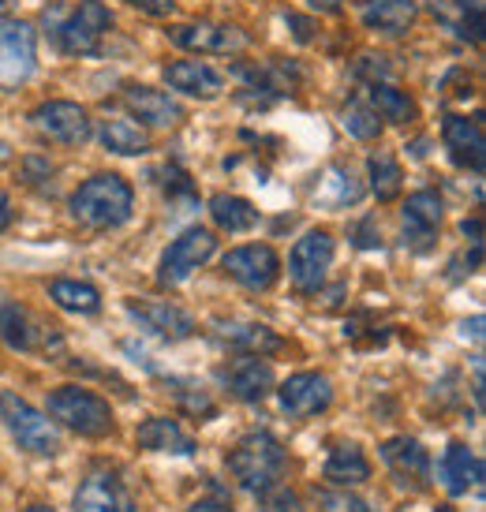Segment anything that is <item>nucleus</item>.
Returning <instances> with one entry per match:
<instances>
[{"label":"nucleus","instance_id":"7c9ffc66","mask_svg":"<svg viewBox=\"0 0 486 512\" xmlns=\"http://www.w3.org/2000/svg\"><path fill=\"white\" fill-rule=\"evenodd\" d=\"M49 299L72 314H98L101 311V292L86 281H53Z\"/></svg>","mask_w":486,"mask_h":512},{"label":"nucleus","instance_id":"6ab92c4d","mask_svg":"<svg viewBox=\"0 0 486 512\" xmlns=\"http://www.w3.org/2000/svg\"><path fill=\"white\" fill-rule=\"evenodd\" d=\"M165 83H169L172 90L187 94V98H199V101H214V98H221V90H225L221 72H214V68L202 64V60H172V64H165Z\"/></svg>","mask_w":486,"mask_h":512},{"label":"nucleus","instance_id":"bb28decb","mask_svg":"<svg viewBox=\"0 0 486 512\" xmlns=\"http://www.w3.org/2000/svg\"><path fill=\"white\" fill-rule=\"evenodd\" d=\"M101 146L113 150V154L135 157V154H146V150H150V135H146L143 124L113 116V120L101 124Z\"/></svg>","mask_w":486,"mask_h":512},{"label":"nucleus","instance_id":"9d476101","mask_svg":"<svg viewBox=\"0 0 486 512\" xmlns=\"http://www.w3.org/2000/svg\"><path fill=\"white\" fill-rule=\"evenodd\" d=\"M221 270L251 292H266L281 277V258L266 243H247V247H232L229 255L221 258Z\"/></svg>","mask_w":486,"mask_h":512},{"label":"nucleus","instance_id":"c03bdc74","mask_svg":"<svg viewBox=\"0 0 486 512\" xmlns=\"http://www.w3.org/2000/svg\"><path fill=\"white\" fill-rule=\"evenodd\" d=\"M8 8H12V0H0V19L8 15Z\"/></svg>","mask_w":486,"mask_h":512},{"label":"nucleus","instance_id":"4c0bfd02","mask_svg":"<svg viewBox=\"0 0 486 512\" xmlns=\"http://www.w3.org/2000/svg\"><path fill=\"white\" fill-rule=\"evenodd\" d=\"M128 4L146 15H169L172 8H176V0H128Z\"/></svg>","mask_w":486,"mask_h":512},{"label":"nucleus","instance_id":"0eeeda50","mask_svg":"<svg viewBox=\"0 0 486 512\" xmlns=\"http://www.w3.org/2000/svg\"><path fill=\"white\" fill-rule=\"evenodd\" d=\"M109 27H113V12L101 0H79V8L57 27V42L72 57H90V53H98Z\"/></svg>","mask_w":486,"mask_h":512},{"label":"nucleus","instance_id":"6e6552de","mask_svg":"<svg viewBox=\"0 0 486 512\" xmlns=\"http://www.w3.org/2000/svg\"><path fill=\"white\" fill-rule=\"evenodd\" d=\"M217 251V236L210 228H187L180 240L169 243V251L161 255L158 266V281L165 288L172 285H184L191 273L199 270L202 262H210Z\"/></svg>","mask_w":486,"mask_h":512},{"label":"nucleus","instance_id":"a19ab883","mask_svg":"<svg viewBox=\"0 0 486 512\" xmlns=\"http://www.w3.org/2000/svg\"><path fill=\"white\" fill-rule=\"evenodd\" d=\"M12 199H8V195H4V191H0V232H4V228L12 225Z\"/></svg>","mask_w":486,"mask_h":512},{"label":"nucleus","instance_id":"72a5a7b5","mask_svg":"<svg viewBox=\"0 0 486 512\" xmlns=\"http://www.w3.org/2000/svg\"><path fill=\"white\" fill-rule=\"evenodd\" d=\"M341 124L352 139H363V143L378 139V131H382V120H378V113H374L367 101H348V105H344Z\"/></svg>","mask_w":486,"mask_h":512},{"label":"nucleus","instance_id":"b1692460","mask_svg":"<svg viewBox=\"0 0 486 512\" xmlns=\"http://www.w3.org/2000/svg\"><path fill=\"white\" fill-rule=\"evenodd\" d=\"M356 4L359 19L378 34H389V38L404 34L415 19V0H356Z\"/></svg>","mask_w":486,"mask_h":512},{"label":"nucleus","instance_id":"20e7f679","mask_svg":"<svg viewBox=\"0 0 486 512\" xmlns=\"http://www.w3.org/2000/svg\"><path fill=\"white\" fill-rule=\"evenodd\" d=\"M0 419H4V427L19 441V449H27L34 456H57L60 453V434H57V423L53 419H45L38 408H30L27 400L12 393V389H4L0 393Z\"/></svg>","mask_w":486,"mask_h":512},{"label":"nucleus","instance_id":"4be33fe9","mask_svg":"<svg viewBox=\"0 0 486 512\" xmlns=\"http://www.w3.org/2000/svg\"><path fill=\"white\" fill-rule=\"evenodd\" d=\"M135 441L143 445L146 453H176V456L195 453V438H191L176 419H169V415H154V419H146L143 427L135 430Z\"/></svg>","mask_w":486,"mask_h":512},{"label":"nucleus","instance_id":"ea45409f","mask_svg":"<svg viewBox=\"0 0 486 512\" xmlns=\"http://www.w3.org/2000/svg\"><path fill=\"white\" fill-rule=\"evenodd\" d=\"M187 512H236L229 501H195Z\"/></svg>","mask_w":486,"mask_h":512},{"label":"nucleus","instance_id":"4468645a","mask_svg":"<svg viewBox=\"0 0 486 512\" xmlns=\"http://www.w3.org/2000/svg\"><path fill=\"white\" fill-rule=\"evenodd\" d=\"M75 509L79 512H139L131 490L113 471H94L86 475L83 486L75 490Z\"/></svg>","mask_w":486,"mask_h":512},{"label":"nucleus","instance_id":"f8f14e48","mask_svg":"<svg viewBox=\"0 0 486 512\" xmlns=\"http://www.w3.org/2000/svg\"><path fill=\"white\" fill-rule=\"evenodd\" d=\"M169 38L187 53H221V57L243 53L251 42L240 27H229V23H184V27H172Z\"/></svg>","mask_w":486,"mask_h":512},{"label":"nucleus","instance_id":"473e14b6","mask_svg":"<svg viewBox=\"0 0 486 512\" xmlns=\"http://www.w3.org/2000/svg\"><path fill=\"white\" fill-rule=\"evenodd\" d=\"M367 169H371V191L378 202H393L397 195H401L404 187V172L401 165L393 161L389 154H374L371 161H367Z\"/></svg>","mask_w":486,"mask_h":512},{"label":"nucleus","instance_id":"c9c22d12","mask_svg":"<svg viewBox=\"0 0 486 512\" xmlns=\"http://www.w3.org/2000/svg\"><path fill=\"white\" fill-rule=\"evenodd\" d=\"M322 505H329L333 512H367V505L356 498H348V494H318Z\"/></svg>","mask_w":486,"mask_h":512},{"label":"nucleus","instance_id":"cd10ccee","mask_svg":"<svg viewBox=\"0 0 486 512\" xmlns=\"http://www.w3.org/2000/svg\"><path fill=\"white\" fill-rule=\"evenodd\" d=\"M210 217L221 232H251L258 225V210L240 195H214L210 199Z\"/></svg>","mask_w":486,"mask_h":512},{"label":"nucleus","instance_id":"f257e3e1","mask_svg":"<svg viewBox=\"0 0 486 512\" xmlns=\"http://www.w3.org/2000/svg\"><path fill=\"white\" fill-rule=\"evenodd\" d=\"M135 210V191L124 176L98 172L72 195V217L83 228H120Z\"/></svg>","mask_w":486,"mask_h":512},{"label":"nucleus","instance_id":"a878e982","mask_svg":"<svg viewBox=\"0 0 486 512\" xmlns=\"http://www.w3.org/2000/svg\"><path fill=\"white\" fill-rule=\"evenodd\" d=\"M326 475L333 486H363L371 479V460L363 456L359 445H337L326 460Z\"/></svg>","mask_w":486,"mask_h":512},{"label":"nucleus","instance_id":"1a4fd4ad","mask_svg":"<svg viewBox=\"0 0 486 512\" xmlns=\"http://www.w3.org/2000/svg\"><path fill=\"white\" fill-rule=\"evenodd\" d=\"M30 124H34V131H38L42 139L60 143V146H83V143H90V135H94L90 116H86V109L75 105V101H45V105H38V109L30 113Z\"/></svg>","mask_w":486,"mask_h":512},{"label":"nucleus","instance_id":"37998d69","mask_svg":"<svg viewBox=\"0 0 486 512\" xmlns=\"http://www.w3.org/2000/svg\"><path fill=\"white\" fill-rule=\"evenodd\" d=\"M464 236H472V243H483V225H479V217H475V221H464Z\"/></svg>","mask_w":486,"mask_h":512},{"label":"nucleus","instance_id":"f03ea898","mask_svg":"<svg viewBox=\"0 0 486 512\" xmlns=\"http://www.w3.org/2000/svg\"><path fill=\"white\" fill-rule=\"evenodd\" d=\"M288 468L285 445L273 438L270 430H255L232 445L229 453V475L247 490V494H262L270 486L281 483Z\"/></svg>","mask_w":486,"mask_h":512},{"label":"nucleus","instance_id":"f3484780","mask_svg":"<svg viewBox=\"0 0 486 512\" xmlns=\"http://www.w3.org/2000/svg\"><path fill=\"white\" fill-rule=\"evenodd\" d=\"M221 382L229 385V393L243 404H258L273 389V367L266 356H243L229 367H221Z\"/></svg>","mask_w":486,"mask_h":512},{"label":"nucleus","instance_id":"393cba45","mask_svg":"<svg viewBox=\"0 0 486 512\" xmlns=\"http://www.w3.org/2000/svg\"><path fill=\"white\" fill-rule=\"evenodd\" d=\"M430 8L460 42H483V4L479 0H434Z\"/></svg>","mask_w":486,"mask_h":512},{"label":"nucleus","instance_id":"f704fd0d","mask_svg":"<svg viewBox=\"0 0 486 512\" xmlns=\"http://www.w3.org/2000/svg\"><path fill=\"white\" fill-rule=\"evenodd\" d=\"M258 512H303V501L296 490H288V486H270V490H262V505Z\"/></svg>","mask_w":486,"mask_h":512},{"label":"nucleus","instance_id":"423d86ee","mask_svg":"<svg viewBox=\"0 0 486 512\" xmlns=\"http://www.w3.org/2000/svg\"><path fill=\"white\" fill-rule=\"evenodd\" d=\"M329 262H333V236H329L326 228L303 232L296 247H292V255H288V277H292L296 292L315 296L322 281H326Z\"/></svg>","mask_w":486,"mask_h":512},{"label":"nucleus","instance_id":"412c9836","mask_svg":"<svg viewBox=\"0 0 486 512\" xmlns=\"http://www.w3.org/2000/svg\"><path fill=\"white\" fill-rule=\"evenodd\" d=\"M438 475H442L445 490H449L453 498H460V494H468L472 486L483 483V460H479L468 445L453 441V445L445 449L442 464H438Z\"/></svg>","mask_w":486,"mask_h":512},{"label":"nucleus","instance_id":"79ce46f5","mask_svg":"<svg viewBox=\"0 0 486 512\" xmlns=\"http://www.w3.org/2000/svg\"><path fill=\"white\" fill-rule=\"evenodd\" d=\"M315 12H326V15H333V12H341L344 8V0H307Z\"/></svg>","mask_w":486,"mask_h":512},{"label":"nucleus","instance_id":"2f4dec72","mask_svg":"<svg viewBox=\"0 0 486 512\" xmlns=\"http://www.w3.org/2000/svg\"><path fill=\"white\" fill-rule=\"evenodd\" d=\"M232 72L247 79L255 90H270V94H288L296 83V68H288V64H236Z\"/></svg>","mask_w":486,"mask_h":512},{"label":"nucleus","instance_id":"49530a36","mask_svg":"<svg viewBox=\"0 0 486 512\" xmlns=\"http://www.w3.org/2000/svg\"><path fill=\"white\" fill-rule=\"evenodd\" d=\"M434 512H449V505H438V509H434Z\"/></svg>","mask_w":486,"mask_h":512},{"label":"nucleus","instance_id":"5701e85b","mask_svg":"<svg viewBox=\"0 0 486 512\" xmlns=\"http://www.w3.org/2000/svg\"><path fill=\"white\" fill-rule=\"evenodd\" d=\"M382 460L393 468V475H397L401 483H408V479L419 486L430 483V456L419 441H412V438L386 441V445H382Z\"/></svg>","mask_w":486,"mask_h":512},{"label":"nucleus","instance_id":"aec40b11","mask_svg":"<svg viewBox=\"0 0 486 512\" xmlns=\"http://www.w3.org/2000/svg\"><path fill=\"white\" fill-rule=\"evenodd\" d=\"M124 105L139 116V124H150V128H172L184 120L180 101H172L165 90H154V86H124Z\"/></svg>","mask_w":486,"mask_h":512},{"label":"nucleus","instance_id":"dca6fc26","mask_svg":"<svg viewBox=\"0 0 486 512\" xmlns=\"http://www.w3.org/2000/svg\"><path fill=\"white\" fill-rule=\"evenodd\" d=\"M0 337L15 352H38L45 344H60V337L53 333V326H42L27 307L4 303L0 307Z\"/></svg>","mask_w":486,"mask_h":512},{"label":"nucleus","instance_id":"2eb2a0df","mask_svg":"<svg viewBox=\"0 0 486 512\" xmlns=\"http://www.w3.org/2000/svg\"><path fill=\"white\" fill-rule=\"evenodd\" d=\"M442 225V199L438 191H415L404 202V243L412 251H430Z\"/></svg>","mask_w":486,"mask_h":512},{"label":"nucleus","instance_id":"a211bd4d","mask_svg":"<svg viewBox=\"0 0 486 512\" xmlns=\"http://www.w3.org/2000/svg\"><path fill=\"white\" fill-rule=\"evenodd\" d=\"M442 139H445V146H449V157L457 161L460 169L483 172L486 143H483L479 120H468V116H445Z\"/></svg>","mask_w":486,"mask_h":512},{"label":"nucleus","instance_id":"9b49d317","mask_svg":"<svg viewBox=\"0 0 486 512\" xmlns=\"http://www.w3.org/2000/svg\"><path fill=\"white\" fill-rule=\"evenodd\" d=\"M128 314L146 333H154V337L169 344L187 341L195 333V318L184 307L169 303V299H128Z\"/></svg>","mask_w":486,"mask_h":512},{"label":"nucleus","instance_id":"39448f33","mask_svg":"<svg viewBox=\"0 0 486 512\" xmlns=\"http://www.w3.org/2000/svg\"><path fill=\"white\" fill-rule=\"evenodd\" d=\"M38 68V34L23 19H0V90H19Z\"/></svg>","mask_w":486,"mask_h":512},{"label":"nucleus","instance_id":"ddd939ff","mask_svg":"<svg viewBox=\"0 0 486 512\" xmlns=\"http://www.w3.org/2000/svg\"><path fill=\"white\" fill-rule=\"evenodd\" d=\"M281 412L292 415V419H307V415L326 412L333 404V385H329L326 374H315V370H303V374H292L281 389Z\"/></svg>","mask_w":486,"mask_h":512},{"label":"nucleus","instance_id":"e433bc0d","mask_svg":"<svg viewBox=\"0 0 486 512\" xmlns=\"http://www.w3.org/2000/svg\"><path fill=\"white\" fill-rule=\"evenodd\" d=\"M356 75H371V83H382L389 75V68L382 64V57H363L356 64Z\"/></svg>","mask_w":486,"mask_h":512},{"label":"nucleus","instance_id":"7ed1b4c3","mask_svg":"<svg viewBox=\"0 0 486 512\" xmlns=\"http://www.w3.org/2000/svg\"><path fill=\"white\" fill-rule=\"evenodd\" d=\"M49 415L60 427L75 430L83 438H105L116 427L109 400L83 389V385H60L57 393H49Z\"/></svg>","mask_w":486,"mask_h":512},{"label":"nucleus","instance_id":"c85d7f7f","mask_svg":"<svg viewBox=\"0 0 486 512\" xmlns=\"http://www.w3.org/2000/svg\"><path fill=\"white\" fill-rule=\"evenodd\" d=\"M367 98H371L367 105H371V109L382 116V120H389V124H412V120H415V101L408 98L404 90H397V86L371 83Z\"/></svg>","mask_w":486,"mask_h":512},{"label":"nucleus","instance_id":"a18cd8bd","mask_svg":"<svg viewBox=\"0 0 486 512\" xmlns=\"http://www.w3.org/2000/svg\"><path fill=\"white\" fill-rule=\"evenodd\" d=\"M27 512H57V509H49V505H30Z\"/></svg>","mask_w":486,"mask_h":512},{"label":"nucleus","instance_id":"58836bf2","mask_svg":"<svg viewBox=\"0 0 486 512\" xmlns=\"http://www.w3.org/2000/svg\"><path fill=\"white\" fill-rule=\"evenodd\" d=\"M356 243H359V247H378V236H374V217H363Z\"/></svg>","mask_w":486,"mask_h":512},{"label":"nucleus","instance_id":"c756f323","mask_svg":"<svg viewBox=\"0 0 486 512\" xmlns=\"http://www.w3.org/2000/svg\"><path fill=\"white\" fill-rule=\"evenodd\" d=\"M221 337L232 348H240L243 356H273L285 348V341L266 326H221Z\"/></svg>","mask_w":486,"mask_h":512}]
</instances>
